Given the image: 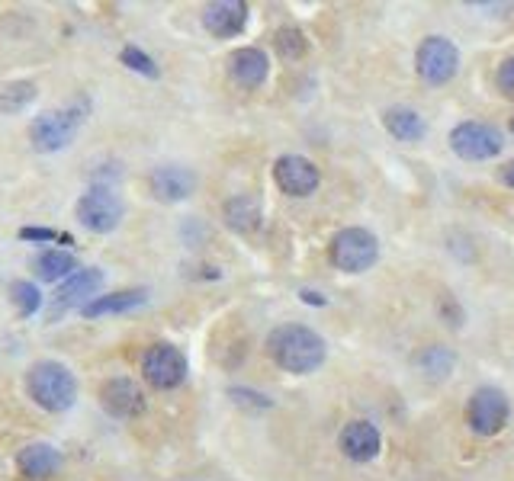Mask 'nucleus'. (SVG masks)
Instances as JSON below:
<instances>
[{
    "mask_svg": "<svg viewBox=\"0 0 514 481\" xmlns=\"http://www.w3.org/2000/svg\"><path fill=\"white\" fill-rule=\"evenodd\" d=\"M380 260V241L367 228H344L331 238V263L344 273H364Z\"/></svg>",
    "mask_w": 514,
    "mask_h": 481,
    "instance_id": "obj_5",
    "label": "nucleus"
},
{
    "mask_svg": "<svg viewBox=\"0 0 514 481\" xmlns=\"http://www.w3.org/2000/svg\"><path fill=\"white\" fill-rule=\"evenodd\" d=\"M267 353L280 369L309 376L325 363V340L306 324H280L267 337Z\"/></svg>",
    "mask_w": 514,
    "mask_h": 481,
    "instance_id": "obj_1",
    "label": "nucleus"
},
{
    "mask_svg": "<svg viewBox=\"0 0 514 481\" xmlns=\"http://www.w3.org/2000/svg\"><path fill=\"white\" fill-rule=\"evenodd\" d=\"M81 267H78V257L71 251H62V247H49V251H42L36 257V273L45 283H65L68 276H74Z\"/></svg>",
    "mask_w": 514,
    "mask_h": 481,
    "instance_id": "obj_19",
    "label": "nucleus"
},
{
    "mask_svg": "<svg viewBox=\"0 0 514 481\" xmlns=\"http://www.w3.org/2000/svg\"><path fill=\"white\" fill-rule=\"evenodd\" d=\"M235 401H251L254 408H270V398H264V395H254V392H248V389H232L229 392Z\"/></svg>",
    "mask_w": 514,
    "mask_h": 481,
    "instance_id": "obj_29",
    "label": "nucleus"
},
{
    "mask_svg": "<svg viewBox=\"0 0 514 481\" xmlns=\"http://www.w3.org/2000/svg\"><path fill=\"white\" fill-rule=\"evenodd\" d=\"M74 212H78V222L87 231H94V235H110V231H116L119 222H123L126 206H123V199H119V193L110 190V186H90V190L78 199Z\"/></svg>",
    "mask_w": 514,
    "mask_h": 481,
    "instance_id": "obj_4",
    "label": "nucleus"
},
{
    "mask_svg": "<svg viewBox=\"0 0 514 481\" xmlns=\"http://www.w3.org/2000/svg\"><path fill=\"white\" fill-rule=\"evenodd\" d=\"M383 437L370 421H351L341 430V453L354 462H370L376 453H380Z\"/></svg>",
    "mask_w": 514,
    "mask_h": 481,
    "instance_id": "obj_15",
    "label": "nucleus"
},
{
    "mask_svg": "<svg viewBox=\"0 0 514 481\" xmlns=\"http://www.w3.org/2000/svg\"><path fill=\"white\" fill-rule=\"evenodd\" d=\"M26 392L42 411H68L78 401V379L58 360H39L26 372Z\"/></svg>",
    "mask_w": 514,
    "mask_h": 481,
    "instance_id": "obj_2",
    "label": "nucleus"
},
{
    "mask_svg": "<svg viewBox=\"0 0 514 481\" xmlns=\"http://www.w3.org/2000/svg\"><path fill=\"white\" fill-rule=\"evenodd\" d=\"M17 469L23 478L45 481L62 469V453H58L52 443H29L17 453Z\"/></svg>",
    "mask_w": 514,
    "mask_h": 481,
    "instance_id": "obj_14",
    "label": "nucleus"
},
{
    "mask_svg": "<svg viewBox=\"0 0 514 481\" xmlns=\"http://www.w3.org/2000/svg\"><path fill=\"white\" fill-rule=\"evenodd\" d=\"M502 183L514 190V161H508V164L502 167Z\"/></svg>",
    "mask_w": 514,
    "mask_h": 481,
    "instance_id": "obj_30",
    "label": "nucleus"
},
{
    "mask_svg": "<svg viewBox=\"0 0 514 481\" xmlns=\"http://www.w3.org/2000/svg\"><path fill=\"white\" fill-rule=\"evenodd\" d=\"M421 366H425L431 376H447L450 372V366H453V356L444 350V347H431V350H425L421 353V360H418Z\"/></svg>",
    "mask_w": 514,
    "mask_h": 481,
    "instance_id": "obj_26",
    "label": "nucleus"
},
{
    "mask_svg": "<svg viewBox=\"0 0 514 481\" xmlns=\"http://www.w3.org/2000/svg\"><path fill=\"white\" fill-rule=\"evenodd\" d=\"M274 180L286 196H312L319 190L322 174L309 158L302 154H283L274 164Z\"/></svg>",
    "mask_w": 514,
    "mask_h": 481,
    "instance_id": "obj_11",
    "label": "nucleus"
},
{
    "mask_svg": "<svg viewBox=\"0 0 514 481\" xmlns=\"http://www.w3.org/2000/svg\"><path fill=\"white\" fill-rule=\"evenodd\" d=\"M511 417V405L502 389H492V385H482L473 392L470 405H466V424L479 437H495L498 430H505Z\"/></svg>",
    "mask_w": 514,
    "mask_h": 481,
    "instance_id": "obj_7",
    "label": "nucleus"
},
{
    "mask_svg": "<svg viewBox=\"0 0 514 481\" xmlns=\"http://www.w3.org/2000/svg\"><path fill=\"white\" fill-rule=\"evenodd\" d=\"M302 302H309V305H312V302H315V305H325V299L319 296V292H309V289L302 292Z\"/></svg>",
    "mask_w": 514,
    "mask_h": 481,
    "instance_id": "obj_31",
    "label": "nucleus"
},
{
    "mask_svg": "<svg viewBox=\"0 0 514 481\" xmlns=\"http://www.w3.org/2000/svg\"><path fill=\"white\" fill-rule=\"evenodd\" d=\"M148 183L151 193L164 199V203H180V199H187L196 190V177L187 167H158Z\"/></svg>",
    "mask_w": 514,
    "mask_h": 481,
    "instance_id": "obj_17",
    "label": "nucleus"
},
{
    "mask_svg": "<svg viewBox=\"0 0 514 481\" xmlns=\"http://www.w3.org/2000/svg\"><path fill=\"white\" fill-rule=\"evenodd\" d=\"M148 302V292L145 289H119V292H110V296H97L94 302H87L81 308L84 318H107V315H126V312H135V308H142Z\"/></svg>",
    "mask_w": 514,
    "mask_h": 481,
    "instance_id": "obj_18",
    "label": "nucleus"
},
{
    "mask_svg": "<svg viewBox=\"0 0 514 481\" xmlns=\"http://www.w3.org/2000/svg\"><path fill=\"white\" fill-rule=\"evenodd\" d=\"M511 135H514V119H511Z\"/></svg>",
    "mask_w": 514,
    "mask_h": 481,
    "instance_id": "obj_32",
    "label": "nucleus"
},
{
    "mask_svg": "<svg viewBox=\"0 0 514 481\" xmlns=\"http://www.w3.org/2000/svg\"><path fill=\"white\" fill-rule=\"evenodd\" d=\"M415 68L434 87L453 81L457 71H460L457 45H453L450 39H444V36H428L425 42L418 45V52H415Z\"/></svg>",
    "mask_w": 514,
    "mask_h": 481,
    "instance_id": "obj_8",
    "label": "nucleus"
},
{
    "mask_svg": "<svg viewBox=\"0 0 514 481\" xmlns=\"http://www.w3.org/2000/svg\"><path fill=\"white\" fill-rule=\"evenodd\" d=\"M450 148L463 161H489L502 151V135L486 122H460L450 132Z\"/></svg>",
    "mask_w": 514,
    "mask_h": 481,
    "instance_id": "obj_9",
    "label": "nucleus"
},
{
    "mask_svg": "<svg viewBox=\"0 0 514 481\" xmlns=\"http://www.w3.org/2000/svg\"><path fill=\"white\" fill-rule=\"evenodd\" d=\"M103 286V270L100 267H81L74 276H68L62 286L55 289L52 305H49V318L65 315L68 308H84L87 302L97 299V292Z\"/></svg>",
    "mask_w": 514,
    "mask_h": 481,
    "instance_id": "obj_10",
    "label": "nucleus"
},
{
    "mask_svg": "<svg viewBox=\"0 0 514 481\" xmlns=\"http://www.w3.org/2000/svg\"><path fill=\"white\" fill-rule=\"evenodd\" d=\"M20 238L23 241H65V244H71V235L55 231V228H20Z\"/></svg>",
    "mask_w": 514,
    "mask_h": 481,
    "instance_id": "obj_27",
    "label": "nucleus"
},
{
    "mask_svg": "<svg viewBox=\"0 0 514 481\" xmlns=\"http://www.w3.org/2000/svg\"><path fill=\"white\" fill-rule=\"evenodd\" d=\"M119 61L129 68V71H139L145 77H158V65L151 61V55H145L139 45H126L123 52H119Z\"/></svg>",
    "mask_w": 514,
    "mask_h": 481,
    "instance_id": "obj_25",
    "label": "nucleus"
},
{
    "mask_svg": "<svg viewBox=\"0 0 514 481\" xmlns=\"http://www.w3.org/2000/svg\"><path fill=\"white\" fill-rule=\"evenodd\" d=\"M222 219L238 235H251V231L261 225V206L251 196H232L229 203L222 206Z\"/></svg>",
    "mask_w": 514,
    "mask_h": 481,
    "instance_id": "obj_20",
    "label": "nucleus"
},
{
    "mask_svg": "<svg viewBox=\"0 0 514 481\" xmlns=\"http://www.w3.org/2000/svg\"><path fill=\"white\" fill-rule=\"evenodd\" d=\"M10 299H13V305H17L20 318H29V315H36V312H39L42 292H39L36 283H26V279H17V283L10 286Z\"/></svg>",
    "mask_w": 514,
    "mask_h": 481,
    "instance_id": "obj_23",
    "label": "nucleus"
},
{
    "mask_svg": "<svg viewBox=\"0 0 514 481\" xmlns=\"http://www.w3.org/2000/svg\"><path fill=\"white\" fill-rule=\"evenodd\" d=\"M87 100H74L62 110H52V113H42L33 119L29 126V142H33L36 151L42 154H52V151H62L74 142V135L81 132V126L87 122Z\"/></svg>",
    "mask_w": 514,
    "mask_h": 481,
    "instance_id": "obj_3",
    "label": "nucleus"
},
{
    "mask_svg": "<svg viewBox=\"0 0 514 481\" xmlns=\"http://www.w3.org/2000/svg\"><path fill=\"white\" fill-rule=\"evenodd\" d=\"M498 90L505 93V97H511L514 100V58H508V61H502V68H498Z\"/></svg>",
    "mask_w": 514,
    "mask_h": 481,
    "instance_id": "obj_28",
    "label": "nucleus"
},
{
    "mask_svg": "<svg viewBox=\"0 0 514 481\" xmlns=\"http://www.w3.org/2000/svg\"><path fill=\"white\" fill-rule=\"evenodd\" d=\"M100 405L107 408L113 417H139L145 411V392L132 379L116 376L110 382H103Z\"/></svg>",
    "mask_w": 514,
    "mask_h": 481,
    "instance_id": "obj_12",
    "label": "nucleus"
},
{
    "mask_svg": "<svg viewBox=\"0 0 514 481\" xmlns=\"http://www.w3.org/2000/svg\"><path fill=\"white\" fill-rule=\"evenodd\" d=\"M277 52L283 55V58H290V61H296V58H302L306 55V49H309V42H306V36H302V29H296V26H283V29H277Z\"/></svg>",
    "mask_w": 514,
    "mask_h": 481,
    "instance_id": "obj_24",
    "label": "nucleus"
},
{
    "mask_svg": "<svg viewBox=\"0 0 514 481\" xmlns=\"http://www.w3.org/2000/svg\"><path fill=\"white\" fill-rule=\"evenodd\" d=\"M187 369H190L187 356L174 344H151L142 353V376L151 389H161V392L177 389V385H184Z\"/></svg>",
    "mask_w": 514,
    "mask_h": 481,
    "instance_id": "obj_6",
    "label": "nucleus"
},
{
    "mask_svg": "<svg viewBox=\"0 0 514 481\" xmlns=\"http://www.w3.org/2000/svg\"><path fill=\"white\" fill-rule=\"evenodd\" d=\"M383 126L392 138H399V142H418V138L428 132L425 119L415 110H408V106H392V110H386Z\"/></svg>",
    "mask_w": 514,
    "mask_h": 481,
    "instance_id": "obj_21",
    "label": "nucleus"
},
{
    "mask_svg": "<svg viewBox=\"0 0 514 481\" xmlns=\"http://www.w3.org/2000/svg\"><path fill=\"white\" fill-rule=\"evenodd\" d=\"M36 97H39V90H36L33 81H10V84L0 87V113H4V116H17Z\"/></svg>",
    "mask_w": 514,
    "mask_h": 481,
    "instance_id": "obj_22",
    "label": "nucleus"
},
{
    "mask_svg": "<svg viewBox=\"0 0 514 481\" xmlns=\"http://www.w3.org/2000/svg\"><path fill=\"white\" fill-rule=\"evenodd\" d=\"M203 26L216 39H232L238 33H245L248 4H241V0H216V4H209L203 10Z\"/></svg>",
    "mask_w": 514,
    "mask_h": 481,
    "instance_id": "obj_13",
    "label": "nucleus"
},
{
    "mask_svg": "<svg viewBox=\"0 0 514 481\" xmlns=\"http://www.w3.org/2000/svg\"><path fill=\"white\" fill-rule=\"evenodd\" d=\"M229 74L232 81L241 84L245 90H257L270 74V61L261 49H238L229 58Z\"/></svg>",
    "mask_w": 514,
    "mask_h": 481,
    "instance_id": "obj_16",
    "label": "nucleus"
}]
</instances>
